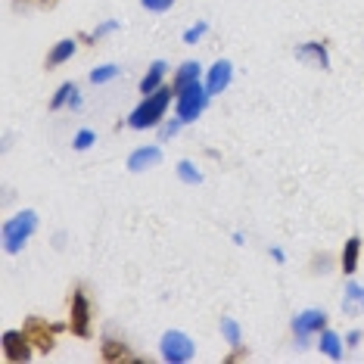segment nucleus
Masks as SVG:
<instances>
[{"instance_id": "obj_1", "label": "nucleus", "mask_w": 364, "mask_h": 364, "mask_svg": "<svg viewBox=\"0 0 364 364\" xmlns=\"http://www.w3.org/2000/svg\"><path fill=\"white\" fill-rule=\"evenodd\" d=\"M171 94H175L171 87H159V90H153L150 97H144V103H140L137 109L128 115V125H131V128H137V131L159 125V119L165 115V109H168Z\"/></svg>"}, {"instance_id": "obj_2", "label": "nucleus", "mask_w": 364, "mask_h": 364, "mask_svg": "<svg viewBox=\"0 0 364 364\" xmlns=\"http://www.w3.org/2000/svg\"><path fill=\"white\" fill-rule=\"evenodd\" d=\"M38 230V215L26 209V212H19L16 218H10L4 225V250L6 252H19L22 246L31 240V234Z\"/></svg>"}, {"instance_id": "obj_3", "label": "nucleus", "mask_w": 364, "mask_h": 364, "mask_svg": "<svg viewBox=\"0 0 364 364\" xmlns=\"http://www.w3.org/2000/svg\"><path fill=\"white\" fill-rule=\"evenodd\" d=\"M205 100H209V90L200 87V81L190 85L187 90H181L178 94V119L181 122H196L205 109Z\"/></svg>"}, {"instance_id": "obj_4", "label": "nucleus", "mask_w": 364, "mask_h": 364, "mask_svg": "<svg viewBox=\"0 0 364 364\" xmlns=\"http://www.w3.org/2000/svg\"><path fill=\"white\" fill-rule=\"evenodd\" d=\"M159 349H162V358L168 364H184V361L193 358V343H190V336L181 333V330H168V333L162 336Z\"/></svg>"}, {"instance_id": "obj_5", "label": "nucleus", "mask_w": 364, "mask_h": 364, "mask_svg": "<svg viewBox=\"0 0 364 364\" xmlns=\"http://www.w3.org/2000/svg\"><path fill=\"white\" fill-rule=\"evenodd\" d=\"M69 330L81 339H90V302L87 296L75 289L72 293V305H69Z\"/></svg>"}, {"instance_id": "obj_6", "label": "nucleus", "mask_w": 364, "mask_h": 364, "mask_svg": "<svg viewBox=\"0 0 364 364\" xmlns=\"http://www.w3.org/2000/svg\"><path fill=\"white\" fill-rule=\"evenodd\" d=\"M321 330H327V314L321 309H309V311L296 314L293 333H296V339H299V346H309V339L314 333H321Z\"/></svg>"}, {"instance_id": "obj_7", "label": "nucleus", "mask_w": 364, "mask_h": 364, "mask_svg": "<svg viewBox=\"0 0 364 364\" xmlns=\"http://www.w3.org/2000/svg\"><path fill=\"white\" fill-rule=\"evenodd\" d=\"M22 330H26V336L31 339V346H35L38 352H44V355L53 352V346H56V330H60L56 324H47L44 318H28Z\"/></svg>"}, {"instance_id": "obj_8", "label": "nucleus", "mask_w": 364, "mask_h": 364, "mask_svg": "<svg viewBox=\"0 0 364 364\" xmlns=\"http://www.w3.org/2000/svg\"><path fill=\"white\" fill-rule=\"evenodd\" d=\"M4 358L10 361V364H26L31 358V339L26 336V330H6L4 333Z\"/></svg>"}, {"instance_id": "obj_9", "label": "nucleus", "mask_w": 364, "mask_h": 364, "mask_svg": "<svg viewBox=\"0 0 364 364\" xmlns=\"http://www.w3.org/2000/svg\"><path fill=\"white\" fill-rule=\"evenodd\" d=\"M162 162V150L159 146H140L128 156V168L131 171H146V168H156Z\"/></svg>"}, {"instance_id": "obj_10", "label": "nucleus", "mask_w": 364, "mask_h": 364, "mask_svg": "<svg viewBox=\"0 0 364 364\" xmlns=\"http://www.w3.org/2000/svg\"><path fill=\"white\" fill-rule=\"evenodd\" d=\"M230 75H234V65H230L228 60H218L209 69V81H205V90L209 94H221L228 85H230Z\"/></svg>"}, {"instance_id": "obj_11", "label": "nucleus", "mask_w": 364, "mask_h": 364, "mask_svg": "<svg viewBox=\"0 0 364 364\" xmlns=\"http://www.w3.org/2000/svg\"><path fill=\"white\" fill-rule=\"evenodd\" d=\"M100 355H103V361H137V355L128 349V343H122V339H112V336H106L103 339V346H100Z\"/></svg>"}, {"instance_id": "obj_12", "label": "nucleus", "mask_w": 364, "mask_h": 364, "mask_svg": "<svg viewBox=\"0 0 364 364\" xmlns=\"http://www.w3.org/2000/svg\"><path fill=\"white\" fill-rule=\"evenodd\" d=\"M296 56L305 63V65H311V69H330V56L324 50V44H302L299 50H296Z\"/></svg>"}, {"instance_id": "obj_13", "label": "nucleus", "mask_w": 364, "mask_h": 364, "mask_svg": "<svg viewBox=\"0 0 364 364\" xmlns=\"http://www.w3.org/2000/svg\"><path fill=\"white\" fill-rule=\"evenodd\" d=\"M343 311L349 314V318H358L364 311V287L361 284H346V296H343Z\"/></svg>"}, {"instance_id": "obj_14", "label": "nucleus", "mask_w": 364, "mask_h": 364, "mask_svg": "<svg viewBox=\"0 0 364 364\" xmlns=\"http://www.w3.org/2000/svg\"><path fill=\"white\" fill-rule=\"evenodd\" d=\"M196 81H200V63H184L178 69V75H175V81H171V90H175V94H181V90H187L190 85H196Z\"/></svg>"}, {"instance_id": "obj_15", "label": "nucleus", "mask_w": 364, "mask_h": 364, "mask_svg": "<svg viewBox=\"0 0 364 364\" xmlns=\"http://www.w3.org/2000/svg\"><path fill=\"white\" fill-rule=\"evenodd\" d=\"M72 53H75V41H72V38L56 41L53 50H50V56H47V69H56V65L69 63V60H72Z\"/></svg>"}, {"instance_id": "obj_16", "label": "nucleus", "mask_w": 364, "mask_h": 364, "mask_svg": "<svg viewBox=\"0 0 364 364\" xmlns=\"http://www.w3.org/2000/svg\"><path fill=\"white\" fill-rule=\"evenodd\" d=\"M165 69H168V65H165L162 60H156V63L150 65V72H146V75H144V81H140V94H144V97H150L153 90H159Z\"/></svg>"}, {"instance_id": "obj_17", "label": "nucleus", "mask_w": 364, "mask_h": 364, "mask_svg": "<svg viewBox=\"0 0 364 364\" xmlns=\"http://www.w3.org/2000/svg\"><path fill=\"white\" fill-rule=\"evenodd\" d=\"M358 255H361V240L349 237L346 240V250H343V271L346 274H355V271H358Z\"/></svg>"}, {"instance_id": "obj_18", "label": "nucleus", "mask_w": 364, "mask_h": 364, "mask_svg": "<svg viewBox=\"0 0 364 364\" xmlns=\"http://www.w3.org/2000/svg\"><path fill=\"white\" fill-rule=\"evenodd\" d=\"M321 352L327 355V358H343V343H339V336L333 330H321Z\"/></svg>"}, {"instance_id": "obj_19", "label": "nucleus", "mask_w": 364, "mask_h": 364, "mask_svg": "<svg viewBox=\"0 0 364 364\" xmlns=\"http://www.w3.org/2000/svg\"><path fill=\"white\" fill-rule=\"evenodd\" d=\"M178 178L181 181H184V184H200V181H203V175H200V171H196V165L193 162H178Z\"/></svg>"}, {"instance_id": "obj_20", "label": "nucleus", "mask_w": 364, "mask_h": 364, "mask_svg": "<svg viewBox=\"0 0 364 364\" xmlns=\"http://www.w3.org/2000/svg\"><path fill=\"white\" fill-rule=\"evenodd\" d=\"M221 333H225L228 346H240V339H243V333H240V324L234 318H225L221 321Z\"/></svg>"}, {"instance_id": "obj_21", "label": "nucleus", "mask_w": 364, "mask_h": 364, "mask_svg": "<svg viewBox=\"0 0 364 364\" xmlns=\"http://www.w3.org/2000/svg\"><path fill=\"white\" fill-rule=\"evenodd\" d=\"M72 94H75V85H72V81H65V85H60V90H56L53 100H50V109H60L63 103H69V100H72Z\"/></svg>"}, {"instance_id": "obj_22", "label": "nucleus", "mask_w": 364, "mask_h": 364, "mask_svg": "<svg viewBox=\"0 0 364 364\" xmlns=\"http://www.w3.org/2000/svg\"><path fill=\"white\" fill-rule=\"evenodd\" d=\"M115 75H119V69H115V65H100V69L90 72V81H94V85H106V81H112Z\"/></svg>"}, {"instance_id": "obj_23", "label": "nucleus", "mask_w": 364, "mask_h": 364, "mask_svg": "<svg viewBox=\"0 0 364 364\" xmlns=\"http://www.w3.org/2000/svg\"><path fill=\"white\" fill-rule=\"evenodd\" d=\"M205 31H209V26H205V22H196V26H190V28L184 31V44H196V41H200Z\"/></svg>"}, {"instance_id": "obj_24", "label": "nucleus", "mask_w": 364, "mask_h": 364, "mask_svg": "<svg viewBox=\"0 0 364 364\" xmlns=\"http://www.w3.org/2000/svg\"><path fill=\"white\" fill-rule=\"evenodd\" d=\"M140 6H144V10H150V13H165V10H171V6H175V0H140Z\"/></svg>"}, {"instance_id": "obj_25", "label": "nucleus", "mask_w": 364, "mask_h": 364, "mask_svg": "<svg viewBox=\"0 0 364 364\" xmlns=\"http://www.w3.org/2000/svg\"><path fill=\"white\" fill-rule=\"evenodd\" d=\"M90 144H94V131H78V134H75V150H87V146Z\"/></svg>"}, {"instance_id": "obj_26", "label": "nucleus", "mask_w": 364, "mask_h": 364, "mask_svg": "<svg viewBox=\"0 0 364 364\" xmlns=\"http://www.w3.org/2000/svg\"><path fill=\"white\" fill-rule=\"evenodd\" d=\"M178 125H181V119H178V122H168V125H162V131H159V137H162V140L175 137V134H178Z\"/></svg>"}, {"instance_id": "obj_27", "label": "nucleus", "mask_w": 364, "mask_h": 364, "mask_svg": "<svg viewBox=\"0 0 364 364\" xmlns=\"http://www.w3.org/2000/svg\"><path fill=\"white\" fill-rule=\"evenodd\" d=\"M115 28H119V22H103V26H100V28H97V31H94V35H90V38H94V41H97V38L109 35V31H115Z\"/></svg>"}, {"instance_id": "obj_28", "label": "nucleus", "mask_w": 364, "mask_h": 364, "mask_svg": "<svg viewBox=\"0 0 364 364\" xmlns=\"http://www.w3.org/2000/svg\"><path fill=\"white\" fill-rule=\"evenodd\" d=\"M314 264H318L314 271H321V274H324V271H330V268H327V264H330V255H321V259H314Z\"/></svg>"}, {"instance_id": "obj_29", "label": "nucleus", "mask_w": 364, "mask_h": 364, "mask_svg": "<svg viewBox=\"0 0 364 364\" xmlns=\"http://www.w3.org/2000/svg\"><path fill=\"white\" fill-rule=\"evenodd\" d=\"M346 343H349V346H358V343H361V330H352V333H349V339H346Z\"/></svg>"}, {"instance_id": "obj_30", "label": "nucleus", "mask_w": 364, "mask_h": 364, "mask_svg": "<svg viewBox=\"0 0 364 364\" xmlns=\"http://www.w3.org/2000/svg\"><path fill=\"white\" fill-rule=\"evenodd\" d=\"M69 106H72V109H78V106H81V97H78V90H75V94H72V100H69Z\"/></svg>"}, {"instance_id": "obj_31", "label": "nucleus", "mask_w": 364, "mask_h": 364, "mask_svg": "<svg viewBox=\"0 0 364 364\" xmlns=\"http://www.w3.org/2000/svg\"><path fill=\"white\" fill-rule=\"evenodd\" d=\"M41 4H47V6H50V4H56V0H41Z\"/></svg>"}]
</instances>
